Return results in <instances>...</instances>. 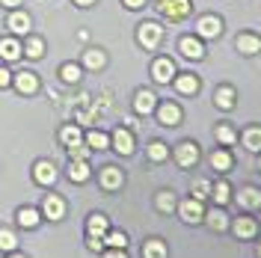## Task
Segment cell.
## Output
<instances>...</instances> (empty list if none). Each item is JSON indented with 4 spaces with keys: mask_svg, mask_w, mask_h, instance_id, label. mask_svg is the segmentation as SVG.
<instances>
[{
    "mask_svg": "<svg viewBox=\"0 0 261 258\" xmlns=\"http://www.w3.org/2000/svg\"><path fill=\"white\" fill-rule=\"evenodd\" d=\"M60 137H63V143L68 145V148H71V145H81V131L74 128V125L63 128V134H60Z\"/></svg>",
    "mask_w": 261,
    "mask_h": 258,
    "instance_id": "38",
    "label": "cell"
},
{
    "mask_svg": "<svg viewBox=\"0 0 261 258\" xmlns=\"http://www.w3.org/2000/svg\"><path fill=\"white\" fill-rule=\"evenodd\" d=\"M199 158H202V151H199V145H196L193 140H184V143H178V148H175V161H178L181 169H190V166H196V163H199Z\"/></svg>",
    "mask_w": 261,
    "mask_h": 258,
    "instance_id": "2",
    "label": "cell"
},
{
    "mask_svg": "<svg viewBox=\"0 0 261 258\" xmlns=\"http://www.w3.org/2000/svg\"><path fill=\"white\" fill-rule=\"evenodd\" d=\"M104 243H107L110 249H125V246H128V238H125V231H110V228H107Z\"/></svg>",
    "mask_w": 261,
    "mask_h": 258,
    "instance_id": "33",
    "label": "cell"
},
{
    "mask_svg": "<svg viewBox=\"0 0 261 258\" xmlns=\"http://www.w3.org/2000/svg\"><path fill=\"white\" fill-rule=\"evenodd\" d=\"M258 258H261V243H258Z\"/></svg>",
    "mask_w": 261,
    "mask_h": 258,
    "instance_id": "49",
    "label": "cell"
},
{
    "mask_svg": "<svg viewBox=\"0 0 261 258\" xmlns=\"http://www.w3.org/2000/svg\"><path fill=\"white\" fill-rule=\"evenodd\" d=\"M217 140H220L223 145H234L238 143V134H234L231 125H220V128H217Z\"/></svg>",
    "mask_w": 261,
    "mask_h": 258,
    "instance_id": "36",
    "label": "cell"
},
{
    "mask_svg": "<svg viewBox=\"0 0 261 258\" xmlns=\"http://www.w3.org/2000/svg\"><path fill=\"white\" fill-rule=\"evenodd\" d=\"M241 143H244V148H249L252 154H261V128H246Z\"/></svg>",
    "mask_w": 261,
    "mask_h": 258,
    "instance_id": "24",
    "label": "cell"
},
{
    "mask_svg": "<svg viewBox=\"0 0 261 258\" xmlns=\"http://www.w3.org/2000/svg\"><path fill=\"white\" fill-rule=\"evenodd\" d=\"M86 143H89V148L101 151V148H110V137H107V134H101V131H89Z\"/></svg>",
    "mask_w": 261,
    "mask_h": 258,
    "instance_id": "32",
    "label": "cell"
},
{
    "mask_svg": "<svg viewBox=\"0 0 261 258\" xmlns=\"http://www.w3.org/2000/svg\"><path fill=\"white\" fill-rule=\"evenodd\" d=\"M158 9L166 15V21H181L193 12V3L190 0H158Z\"/></svg>",
    "mask_w": 261,
    "mask_h": 258,
    "instance_id": "1",
    "label": "cell"
},
{
    "mask_svg": "<svg viewBox=\"0 0 261 258\" xmlns=\"http://www.w3.org/2000/svg\"><path fill=\"white\" fill-rule=\"evenodd\" d=\"M143 258H166V243L163 241H148L146 246H143Z\"/></svg>",
    "mask_w": 261,
    "mask_h": 258,
    "instance_id": "30",
    "label": "cell"
},
{
    "mask_svg": "<svg viewBox=\"0 0 261 258\" xmlns=\"http://www.w3.org/2000/svg\"><path fill=\"white\" fill-rule=\"evenodd\" d=\"M68 178H71V181H77V184L89 181V163L83 161V158H74L71 166H68Z\"/></svg>",
    "mask_w": 261,
    "mask_h": 258,
    "instance_id": "21",
    "label": "cell"
},
{
    "mask_svg": "<svg viewBox=\"0 0 261 258\" xmlns=\"http://www.w3.org/2000/svg\"><path fill=\"white\" fill-rule=\"evenodd\" d=\"M21 54H24V48H21L18 39H0V57H3L6 63H15Z\"/></svg>",
    "mask_w": 261,
    "mask_h": 258,
    "instance_id": "18",
    "label": "cell"
},
{
    "mask_svg": "<svg viewBox=\"0 0 261 258\" xmlns=\"http://www.w3.org/2000/svg\"><path fill=\"white\" fill-rule=\"evenodd\" d=\"M208 196H211V181H208V178H199L193 184V199L202 202V199H208Z\"/></svg>",
    "mask_w": 261,
    "mask_h": 258,
    "instance_id": "37",
    "label": "cell"
},
{
    "mask_svg": "<svg viewBox=\"0 0 261 258\" xmlns=\"http://www.w3.org/2000/svg\"><path fill=\"white\" fill-rule=\"evenodd\" d=\"M161 39H163V27H158V24H140V30H137V42L143 45L146 50H154L158 45H161Z\"/></svg>",
    "mask_w": 261,
    "mask_h": 258,
    "instance_id": "3",
    "label": "cell"
},
{
    "mask_svg": "<svg viewBox=\"0 0 261 258\" xmlns=\"http://www.w3.org/2000/svg\"><path fill=\"white\" fill-rule=\"evenodd\" d=\"M6 27L15 33V36H27L30 33V18L24 15V12H12L9 21H6Z\"/></svg>",
    "mask_w": 261,
    "mask_h": 258,
    "instance_id": "20",
    "label": "cell"
},
{
    "mask_svg": "<svg viewBox=\"0 0 261 258\" xmlns=\"http://www.w3.org/2000/svg\"><path fill=\"white\" fill-rule=\"evenodd\" d=\"M104 258H128V255H125V249H110V252H104Z\"/></svg>",
    "mask_w": 261,
    "mask_h": 258,
    "instance_id": "44",
    "label": "cell"
},
{
    "mask_svg": "<svg viewBox=\"0 0 261 258\" xmlns=\"http://www.w3.org/2000/svg\"><path fill=\"white\" fill-rule=\"evenodd\" d=\"M214 104H217L220 110H231V107H234V89H231V86H220V89L214 92Z\"/></svg>",
    "mask_w": 261,
    "mask_h": 258,
    "instance_id": "23",
    "label": "cell"
},
{
    "mask_svg": "<svg viewBox=\"0 0 261 258\" xmlns=\"http://www.w3.org/2000/svg\"><path fill=\"white\" fill-rule=\"evenodd\" d=\"M175 74H178V71H175V63H172L169 57H158V60L151 63V78L158 83H172Z\"/></svg>",
    "mask_w": 261,
    "mask_h": 258,
    "instance_id": "7",
    "label": "cell"
},
{
    "mask_svg": "<svg viewBox=\"0 0 261 258\" xmlns=\"http://www.w3.org/2000/svg\"><path fill=\"white\" fill-rule=\"evenodd\" d=\"M9 258H24V255H9Z\"/></svg>",
    "mask_w": 261,
    "mask_h": 258,
    "instance_id": "48",
    "label": "cell"
},
{
    "mask_svg": "<svg viewBox=\"0 0 261 258\" xmlns=\"http://www.w3.org/2000/svg\"><path fill=\"white\" fill-rule=\"evenodd\" d=\"M172 83H175V89H178L181 95H196V92H199V86H202L196 74H175Z\"/></svg>",
    "mask_w": 261,
    "mask_h": 258,
    "instance_id": "15",
    "label": "cell"
},
{
    "mask_svg": "<svg viewBox=\"0 0 261 258\" xmlns=\"http://www.w3.org/2000/svg\"><path fill=\"white\" fill-rule=\"evenodd\" d=\"M178 214H181V220L190 223V226H196V223L205 220V208H202L199 199H184V202H178Z\"/></svg>",
    "mask_w": 261,
    "mask_h": 258,
    "instance_id": "5",
    "label": "cell"
},
{
    "mask_svg": "<svg viewBox=\"0 0 261 258\" xmlns=\"http://www.w3.org/2000/svg\"><path fill=\"white\" fill-rule=\"evenodd\" d=\"M196 36H199V39H220V36H223V18L202 15L199 24H196Z\"/></svg>",
    "mask_w": 261,
    "mask_h": 258,
    "instance_id": "4",
    "label": "cell"
},
{
    "mask_svg": "<svg viewBox=\"0 0 261 258\" xmlns=\"http://www.w3.org/2000/svg\"><path fill=\"white\" fill-rule=\"evenodd\" d=\"M154 113H158V122H161L163 128H175V125H181V107L178 104H172V101L158 104Z\"/></svg>",
    "mask_w": 261,
    "mask_h": 258,
    "instance_id": "6",
    "label": "cell"
},
{
    "mask_svg": "<svg viewBox=\"0 0 261 258\" xmlns=\"http://www.w3.org/2000/svg\"><path fill=\"white\" fill-rule=\"evenodd\" d=\"M33 178H36V184H42V187H48L57 181V169H54V163L48 161H39L33 166Z\"/></svg>",
    "mask_w": 261,
    "mask_h": 258,
    "instance_id": "13",
    "label": "cell"
},
{
    "mask_svg": "<svg viewBox=\"0 0 261 258\" xmlns=\"http://www.w3.org/2000/svg\"><path fill=\"white\" fill-rule=\"evenodd\" d=\"M234 48L241 50V54H246V57H252V54L261 50V39L255 33H241V36L234 39Z\"/></svg>",
    "mask_w": 261,
    "mask_h": 258,
    "instance_id": "14",
    "label": "cell"
},
{
    "mask_svg": "<svg viewBox=\"0 0 261 258\" xmlns=\"http://www.w3.org/2000/svg\"><path fill=\"white\" fill-rule=\"evenodd\" d=\"M122 184H125V172L119 166H104L101 169V187L104 190H119Z\"/></svg>",
    "mask_w": 261,
    "mask_h": 258,
    "instance_id": "11",
    "label": "cell"
},
{
    "mask_svg": "<svg viewBox=\"0 0 261 258\" xmlns=\"http://www.w3.org/2000/svg\"><path fill=\"white\" fill-rule=\"evenodd\" d=\"M9 83H12L9 71H6V68H0V89H3V86H9Z\"/></svg>",
    "mask_w": 261,
    "mask_h": 258,
    "instance_id": "42",
    "label": "cell"
},
{
    "mask_svg": "<svg viewBox=\"0 0 261 258\" xmlns=\"http://www.w3.org/2000/svg\"><path fill=\"white\" fill-rule=\"evenodd\" d=\"M169 158V145L161 143V140H154V143H148V161L151 163H163Z\"/></svg>",
    "mask_w": 261,
    "mask_h": 258,
    "instance_id": "25",
    "label": "cell"
},
{
    "mask_svg": "<svg viewBox=\"0 0 261 258\" xmlns=\"http://www.w3.org/2000/svg\"><path fill=\"white\" fill-rule=\"evenodd\" d=\"M42 211H45V217H48V220H63L65 205H63V199H60V196H48V199H45V205H42Z\"/></svg>",
    "mask_w": 261,
    "mask_h": 258,
    "instance_id": "22",
    "label": "cell"
},
{
    "mask_svg": "<svg viewBox=\"0 0 261 258\" xmlns=\"http://www.w3.org/2000/svg\"><path fill=\"white\" fill-rule=\"evenodd\" d=\"M0 3H3V6H18L21 0H0Z\"/></svg>",
    "mask_w": 261,
    "mask_h": 258,
    "instance_id": "45",
    "label": "cell"
},
{
    "mask_svg": "<svg viewBox=\"0 0 261 258\" xmlns=\"http://www.w3.org/2000/svg\"><path fill=\"white\" fill-rule=\"evenodd\" d=\"M39 220H42V217H39V211L36 208H21L18 211V223H21L24 228H36L39 226Z\"/></svg>",
    "mask_w": 261,
    "mask_h": 258,
    "instance_id": "29",
    "label": "cell"
},
{
    "mask_svg": "<svg viewBox=\"0 0 261 258\" xmlns=\"http://www.w3.org/2000/svg\"><path fill=\"white\" fill-rule=\"evenodd\" d=\"M238 205L246 208V211L261 208V190H258V187H244V190L238 193Z\"/></svg>",
    "mask_w": 261,
    "mask_h": 258,
    "instance_id": "16",
    "label": "cell"
},
{
    "mask_svg": "<svg viewBox=\"0 0 261 258\" xmlns=\"http://www.w3.org/2000/svg\"><path fill=\"white\" fill-rule=\"evenodd\" d=\"M205 217H208V226H211L214 231H226L228 228V220H226L223 211H211V214H205Z\"/></svg>",
    "mask_w": 261,
    "mask_h": 258,
    "instance_id": "34",
    "label": "cell"
},
{
    "mask_svg": "<svg viewBox=\"0 0 261 258\" xmlns=\"http://www.w3.org/2000/svg\"><path fill=\"white\" fill-rule=\"evenodd\" d=\"M154 107H158V98H154V92H148V89H140V92L134 95V113H137V116L154 113Z\"/></svg>",
    "mask_w": 261,
    "mask_h": 258,
    "instance_id": "9",
    "label": "cell"
},
{
    "mask_svg": "<svg viewBox=\"0 0 261 258\" xmlns=\"http://www.w3.org/2000/svg\"><path fill=\"white\" fill-rule=\"evenodd\" d=\"M178 50H181V57H187V60H202L205 57V48H202L199 36H184L178 42Z\"/></svg>",
    "mask_w": 261,
    "mask_h": 258,
    "instance_id": "10",
    "label": "cell"
},
{
    "mask_svg": "<svg viewBox=\"0 0 261 258\" xmlns=\"http://www.w3.org/2000/svg\"><path fill=\"white\" fill-rule=\"evenodd\" d=\"M24 54H27V57H33V60H39V57L45 54V45H42V39H30V42H27V48H24Z\"/></svg>",
    "mask_w": 261,
    "mask_h": 258,
    "instance_id": "39",
    "label": "cell"
},
{
    "mask_svg": "<svg viewBox=\"0 0 261 258\" xmlns=\"http://www.w3.org/2000/svg\"><path fill=\"white\" fill-rule=\"evenodd\" d=\"M107 228H110V223H107V217H104V214H92V217L86 220V231H89L92 238H104V235H107Z\"/></svg>",
    "mask_w": 261,
    "mask_h": 258,
    "instance_id": "19",
    "label": "cell"
},
{
    "mask_svg": "<svg viewBox=\"0 0 261 258\" xmlns=\"http://www.w3.org/2000/svg\"><path fill=\"white\" fill-rule=\"evenodd\" d=\"M258 172H261V154H258Z\"/></svg>",
    "mask_w": 261,
    "mask_h": 258,
    "instance_id": "47",
    "label": "cell"
},
{
    "mask_svg": "<svg viewBox=\"0 0 261 258\" xmlns=\"http://www.w3.org/2000/svg\"><path fill=\"white\" fill-rule=\"evenodd\" d=\"M83 63H86V68H104L107 65V57H104V50H86V57H83Z\"/></svg>",
    "mask_w": 261,
    "mask_h": 258,
    "instance_id": "31",
    "label": "cell"
},
{
    "mask_svg": "<svg viewBox=\"0 0 261 258\" xmlns=\"http://www.w3.org/2000/svg\"><path fill=\"white\" fill-rule=\"evenodd\" d=\"M15 89L21 95H33L39 89V78L33 71H21V74H15Z\"/></svg>",
    "mask_w": 261,
    "mask_h": 258,
    "instance_id": "17",
    "label": "cell"
},
{
    "mask_svg": "<svg viewBox=\"0 0 261 258\" xmlns=\"http://www.w3.org/2000/svg\"><path fill=\"white\" fill-rule=\"evenodd\" d=\"M231 231L238 235V241H252V238L258 235V223H255L252 217H238V220L231 223Z\"/></svg>",
    "mask_w": 261,
    "mask_h": 258,
    "instance_id": "8",
    "label": "cell"
},
{
    "mask_svg": "<svg viewBox=\"0 0 261 258\" xmlns=\"http://www.w3.org/2000/svg\"><path fill=\"white\" fill-rule=\"evenodd\" d=\"M15 235L9 231V228H0V249H6V252H12L15 249Z\"/></svg>",
    "mask_w": 261,
    "mask_h": 258,
    "instance_id": "40",
    "label": "cell"
},
{
    "mask_svg": "<svg viewBox=\"0 0 261 258\" xmlns=\"http://www.w3.org/2000/svg\"><path fill=\"white\" fill-rule=\"evenodd\" d=\"M154 205H158V211H163V214H169V211L178 208V199L169 193V190H161L158 193V199H154Z\"/></svg>",
    "mask_w": 261,
    "mask_h": 258,
    "instance_id": "28",
    "label": "cell"
},
{
    "mask_svg": "<svg viewBox=\"0 0 261 258\" xmlns=\"http://www.w3.org/2000/svg\"><path fill=\"white\" fill-rule=\"evenodd\" d=\"M211 166L217 172H228V169H231V154H228L226 148H217L211 154Z\"/></svg>",
    "mask_w": 261,
    "mask_h": 258,
    "instance_id": "26",
    "label": "cell"
},
{
    "mask_svg": "<svg viewBox=\"0 0 261 258\" xmlns=\"http://www.w3.org/2000/svg\"><path fill=\"white\" fill-rule=\"evenodd\" d=\"M101 246H104V238H92V235H89V249H101Z\"/></svg>",
    "mask_w": 261,
    "mask_h": 258,
    "instance_id": "41",
    "label": "cell"
},
{
    "mask_svg": "<svg viewBox=\"0 0 261 258\" xmlns=\"http://www.w3.org/2000/svg\"><path fill=\"white\" fill-rule=\"evenodd\" d=\"M122 3H125L128 9H143V3H146V0H122Z\"/></svg>",
    "mask_w": 261,
    "mask_h": 258,
    "instance_id": "43",
    "label": "cell"
},
{
    "mask_svg": "<svg viewBox=\"0 0 261 258\" xmlns=\"http://www.w3.org/2000/svg\"><path fill=\"white\" fill-rule=\"evenodd\" d=\"M110 143H113V148L119 154H130L134 151V134L128 128H116L113 137H110Z\"/></svg>",
    "mask_w": 261,
    "mask_h": 258,
    "instance_id": "12",
    "label": "cell"
},
{
    "mask_svg": "<svg viewBox=\"0 0 261 258\" xmlns=\"http://www.w3.org/2000/svg\"><path fill=\"white\" fill-rule=\"evenodd\" d=\"M211 196L217 205H228V199H231V187H228V181H217L211 184Z\"/></svg>",
    "mask_w": 261,
    "mask_h": 258,
    "instance_id": "27",
    "label": "cell"
},
{
    "mask_svg": "<svg viewBox=\"0 0 261 258\" xmlns=\"http://www.w3.org/2000/svg\"><path fill=\"white\" fill-rule=\"evenodd\" d=\"M74 3H77V6H92L95 0H74Z\"/></svg>",
    "mask_w": 261,
    "mask_h": 258,
    "instance_id": "46",
    "label": "cell"
},
{
    "mask_svg": "<svg viewBox=\"0 0 261 258\" xmlns=\"http://www.w3.org/2000/svg\"><path fill=\"white\" fill-rule=\"evenodd\" d=\"M60 78H63L65 83H77V81H81V65L65 63L63 68H60Z\"/></svg>",
    "mask_w": 261,
    "mask_h": 258,
    "instance_id": "35",
    "label": "cell"
}]
</instances>
